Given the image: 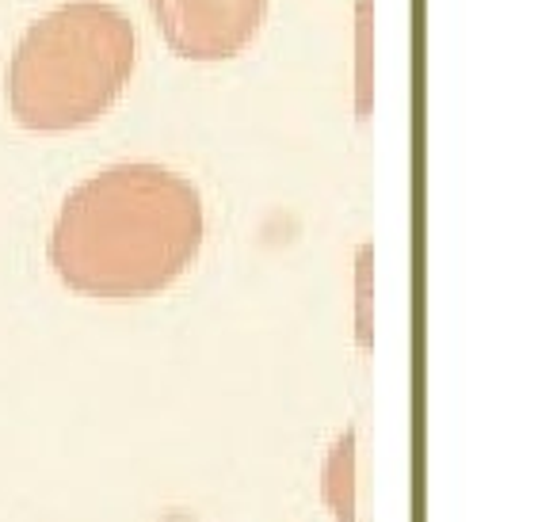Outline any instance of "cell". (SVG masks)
<instances>
[{"label":"cell","mask_w":557,"mask_h":522,"mask_svg":"<svg viewBox=\"0 0 557 522\" xmlns=\"http://www.w3.org/2000/svg\"><path fill=\"white\" fill-rule=\"evenodd\" d=\"M202 237L191 179L161 164H115L65 195L47 260L85 298H149L191 268Z\"/></svg>","instance_id":"cell-1"},{"label":"cell","mask_w":557,"mask_h":522,"mask_svg":"<svg viewBox=\"0 0 557 522\" xmlns=\"http://www.w3.org/2000/svg\"><path fill=\"white\" fill-rule=\"evenodd\" d=\"M131 73V20L103 0H65L12 50L9 111L27 130H77L115 108Z\"/></svg>","instance_id":"cell-2"},{"label":"cell","mask_w":557,"mask_h":522,"mask_svg":"<svg viewBox=\"0 0 557 522\" xmlns=\"http://www.w3.org/2000/svg\"><path fill=\"white\" fill-rule=\"evenodd\" d=\"M172 54L225 62L252 42L268 0H149Z\"/></svg>","instance_id":"cell-3"}]
</instances>
